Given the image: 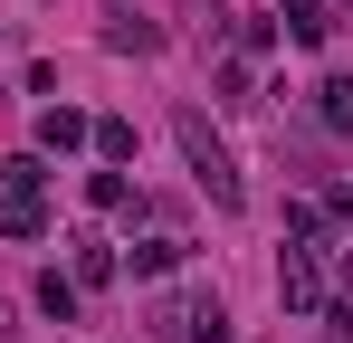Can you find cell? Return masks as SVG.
Wrapping results in <instances>:
<instances>
[{
    "label": "cell",
    "mask_w": 353,
    "mask_h": 343,
    "mask_svg": "<svg viewBox=\"0 0 353 343\" xmlns=\"http://www.w3.org/2000/svg\"><path fill=\"white\" fill-rule=\"evenodd\" d=\"M172 134H181V163H191V181L210 191V210H239V200H248V181H239L230 143H220V124H210L201 105H181V114H172Z\"/></svg>",
    "instance_id": "cell-1"
},
{
    "label": "cell",
    "mask_w": 353,
    "mask_h": 343,
    "mask_svg": "<svg viewBox=\"0 0 353 343\" xmlns=\"http://www.w3.org/2000/svg\"><path fill=\"white\" fill-rule=\"evenodd\" d=\"M153 343H230V315H220V295L210 286H181L153 305Z\"/></svg>",
    "instance_id": "cell-2"
},
{
    "label": "cell",
    "mask_w": 353,
    "mask_h": 343,
    "mask_svg": "<svg viewBox=\"0 0 353 343\" xmlns=\"http://www.w3.org/2000/svg\"><path fill=\"white\" fill-rule=\"evenodd\" d=\"M277 305H287L296 324H315L334 295H325V267H315V248H287V267H277Z\"/></svg>",
    "instance_id": "cell-3"
},
{
    "label": "cell",
    "mask_w": 353,
    "mask_h": 343,
    "mask_svg": "<svg viewBox=\"0 0 353 343\" xmlns=\"http://www.w3.org/2000/svg\"><path fill=\"white\" fill-rule=\"evenodd\" d=\"M67 248H77V258H67V277H77V295H96V286H115V277H124V258L105 248V238H67Z\"/></svg>",
    "instance_id": "cell-4"
},
{
    "label": "cell",
    "mask_w": 353,
    "mask_h": 343,
    "mask_svg": "<svg viewBox=\"0 0 353 343\" xmlns=\"http://www.w3.org/2000/svg\"><path fill=\"white\" fill-rule=\"evenodd\" d=\"M86 134H96V114H77V105H39V153H86Z\"/></svg>",
    "instance_id": "cell-5"
},
{
    "label": "cell",
    "mask_w": 353,
    "mask_h": 343,
    "mask_svg": "<svg viewBox=\"0 0 353 343\" xmlns=\"http://www.w3.org/2000/svg\"><path fill=\"white\" fill-rule=\"evenodd\" d=\"M277 39H296V48H325V39H334V10H325V0H287V10H277Z\"/></svg>",
    "instance_id": "cell-6"
},
{
    "label": "cell",
    "mask_w": 353,
    "mask_h": 343,
    "mask_svg": "<svg viewBox=\"0 0 353 343\" xmlns=\"http://www.w3.org/2000/svg\"><path fill=\"white\" fill-rule=\"evenodd\" d=\"M0 238H48V200L39 191H0Z\"/></svg>",
    "instance_id": "cell-7"
},
{
    "label": "cell",
    "mask_w": 353,
    "mask_h": 343,
    "mask_svg": "<svg viewBox=\"0 0 353 343\" xmlns=\"http://www.w3.org/2000/svg\"><path fill=\"white\" fill-rule=\"evenodd\" d=\"M39 315H48V324H77V315H86L77 277H58V267H48V277H39Z\"/></svg>",
    "instance_id": "cell-8"
},
{
    "label": "cell",
    "mask_w": 353,
    "mask_h": 343,
    "mask_svg": "<svg viewBox=\"0 0 353 343\" xmlns=\"http://www.w3.org/2000/svg\"><path fill=\"white\" fill-rule=\"evenodd\" d=\"M315 124L325 134H353V76H325L315 86Z\"/></svg>",
    "instance_id": "cell-9"
},
{
    "label": "cell",
    "mask_w": 353,
    "mask_h": 343,
    "mask_svg": "<svg viewBox=\"0 0 353 343\" xmlns=\"http://www.w3.org/2000/svg\"><path fill=\"white\" fill-rule=\"evenodd\" d=\"M86 143H96V153H105V163H134V124H124V114H96V134H86Z\"/></svg>",
    "instance_id": "cell-10"
},
{
    "label": "cell",
    "mask_w": 353,
    "mask_h": 343,
    "mask_svg": "<svg viewBox=\"0 0 353 343\" xmlns=\"http://www.w3.org/2000/svg\"><path fill=\"white\" fill-rule=\"evenodd\" d=\"M181 267V238H134V277H172Z\"/></svg>",
    "instance_id": "cell-11"
},
{
    "label": "cell",
    "mask_w": 353,
    "mask_h": 343,
    "mask_svg": "<svg viewBox=\"0 0 353 343\" xmlns=\"http://www.w3.org/2000/svg\"><path fill=\"white\" fill-rule=\"evenodd\" d=\"M105 48H124V57H153V48H163V29H153V19H115V29H105Z\"/></svg>",
    "instance_id": "cell-12"
},
{
    "label": "cell",
    "mask_w": 353,
    "mask_h": 343,
    "mask_svg": "<svg viewBox=\"0 0 353 343\" xmlns=\"http://www.w3.org/2000/svg\"><path fill=\"white\" fill-rule=\"evenodd\" d=\"M86 200H96V210H134V181H124V172H86Z\"/></svg>",
    "instance_id": "cell-13"
},
{
    "label": "cell",
    "mask_w": 353,
    "mask_h": 343,
    "mask_svg": "<svg viewBox=\"0 0 353 343\" xmlns=\"http://www.w3.org/2000/svg\"><path fill=\"white\" fill-rule=\"evenodd\" d=\"M39 181H48V153H10L0 163V191H39Z\"/></svg>",
    "instance_id": "cell-14"
},
{
    "label": "cell",
    "mask_w": 353,
    "mask_h": 343,
    "mask_svg": "<svg viewBox=\"0 0 353 343\" xmlns=\"http://www.w3.org/2000/svg\"><path fill=\"white\" fill-rule=\"evenodd\" d=\"M230 39H239V57H268V48H277V19H239Z\"/></svg>",
    "instance_id": "cell-15"
},
{
    "label": "cell",
    "mask_w": 353,
    "mask_h": 343,
    "mask_svg": "<svg viewBox=\"0 0 353 343\" xmlns=\"http://www.w3.org/2000/svg\"><path fill=\"white\" fill-rule=\"evenodd\" d=\"M220 105H258V96H248V57H230V67H220Z\"/></svg>",
    "instance_id": "cell-16"
},
{
    "label": "cell",
    "mask_w": 353,
    "mask_h": 343,
    "mask_svg": "<svg viewBox=\"0 0 353 343\" xmlns=\"http://www.w3.org/2000/svg\"><path fill=\"white\" fill-rule=\"evenodd\" d=\"M0 343H19V315H10V305H0Z\"/></svg>",
    "instance_id": "cell-17"
},
{
    "label": "cell",
    "mask_w": 353,
    "mask_h": 343,
    "mask_svg": "<svg viewBox=\"0 0 353 343\" xmlns=\"http://www.w3.org/2000/svg\"><path fill=\"white\" fill-rule=\"evenodd\" d=\"M344 220H353V200H344Z\"/></svg>",
    "instance_id": "cell-18"
}]
</instances>
